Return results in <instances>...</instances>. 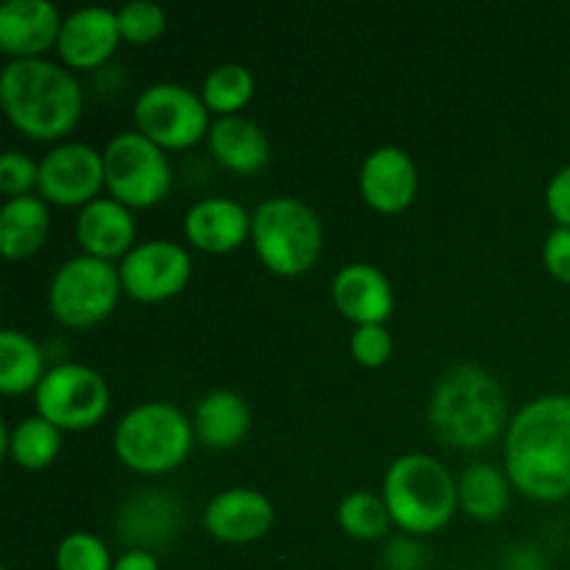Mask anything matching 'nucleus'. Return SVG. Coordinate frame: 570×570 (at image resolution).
Here are the masks:
<instances>
[{"instance_id": "23", "label": "nucleus", "mask_w": 570, "mask_h": 570, "mask_svg": "<svg viewBox=\"0 0 570 570\" xmlns=\"http://www.w3.org/2000/svg\"><path fill=\"white\" fill-rule=\"evenodd\" d=\"M50 232V209L39 195L6 200L0 209V250L6 259L20 262L37 254Z\"/></svg>"}, {"instance_id": "27", "label": "nucleus", "mask_w": 570, "mask_h": 570, "mask_svg": "<svg viewBox=\"0 0 570 570\" xmlns=\"http://www.w3.org/2000/svg\"><path fill=\"white\" fill-rule=\"evenodd\" d=\"M254 72L245 65L237 61H228V65L215 67V70L206 76L204 89H200V98H204L206 109L217 111L220 117H234L250 104L254 98Z\"/></svg>"}, {"instance_id": "9", "label": "nucleus", "mask_w": 570, "mask_h": 570, "mask_svg": "<svg viewBox=\"0 0 570 570\" xmlns=\"http://www.w3.org/2000/svg\"><path fill=\"white\" fill-rule=\"evenodd\" d=\"M37 415L59 426L61 432H87L98 426L111 404L106 379L89 365L67 362L50 367L33 393Z\"/></svg>"}, {"instance_id": "5", "label": "nucleus", "mask_w": 570, "mask_h": 570, "mask_svg": "<svg viewBox=\"0 0 570 570\" xmlns=\"http://www.w3.org/2000/svg\"><path fill=\"white\" fill-rule=\"evenodd\" d=\"M195 443L193 421L178 406L148 401L120 417L115 429L117 460L142 476H161L184 465Z\"/></svg>"}, {"instance_id": "32", "label": "nucleus", "mask_w": 570, "mask_h": 570, "mask_svg": "<svg viewBox=\"0 0 570 570\" xmlns=\"http://www.w3.org/2000/svg\"><path fill=\"white\" fill-rule=\"evenodd\" d=\"M351 356L362 367H382L393 356V334L384 323L376 326H356L351 334Z\"/></svg>"}, {"instance_id": "4", "label": "nucleus", "mask_w": 570, "mask_h": 570, "mask_svg": "<svg viewBox=\"0 0 570 570\" xmlns=\"http://www.w3.org/2000/svg\"><path fill=\"white\" fill-rule=\"evenodd\" d=\"M382 499L395 527L406 534H434L460 510L456 479L429 454H404L387 468Z\"/></svg>"}, {"instance_id": "34", "label": "nucleus", "mask_w": 570, "mask_h": 570, "mask_svg": "<svg viewBox=\"0 0 570 570\" xmlns=\"http://www.w3.org/2000/svg\"><path fill=\"white\" fill-rule=\"evenodd\" d=\"M546 206H549L557 226L570 228V165L562 167L546 187Z\"/></svg>"}, {"instance_id": "35", "label": "nucleus", "mask_w": 570, "mask_h": 570, "mask_svg": "<svg viewBox=\"0 0 570 570\" xmlns=\"http://www.w3.org/2000/svg\"><path fill=\"white\" fill-rule=\"evenodd\" d=\"M384 557H387L390 570H421L423 568V551L415 540H406V538L393 540Z\"/></svg>"}, {"instance_id": "33", "label": "nucleus", "mask_w": 570, "mask_h": 570, "mask_svg": "<svg viewBox=\"0 0 570 570\" xmlns=\"http://www.w3.org/2000/svg\"><path fill=\"white\" fill-rule=\"evenodd\" d=\"M543 262L546 271H549L557 282L570 284V228L557 226L554 232L546 237Z\"/></svg>"}, {"instance_id": "11", "label": "nucleus", "mask_w": 570, "mask_h": 570, "mask_svg": "<svg viewBox=\"0 0 570 570\" xmlns=\"http://www.w3.org/2000/svg\"><path fill=\"white\" fill-rule=\"evenodd\" d=\"M106 187L104 154L83 142L56 145L39 161L37 193L45 204L83 209Z\"/></svg>"}, {"instance_id": "25", "label": "nucleus", "mask_w": 570, "mask_h": 570, "mask_svg": "<svg viewBox=\"0 0 570 570\" xmlns=\"http://www.w3.org/2000/svg\"><path fill=\"white\" fill-rule=\"evenodd\" d=\"M0 434H3L0 454L11 456V462L26 468V471H45V468L53 465L61 451V429L45 421L42 415L26 417L11 432L3 423Z\"/></svg>"}, {"instance_id": "16", "label": "nucleus", "mask_w": 570, "mask_h": 570, "mask_svg": "<svg viewBox=\"0 0 570 570\" xmlns=\"http://www.w3.org/2000/svg\"><path fill=\"white\" fill-rule=\"evenodd\" d=\"M120 39L117 11L104 9V6H87L67 17L56 50L70 70H95L115 56Z\"/></svg>"}, {"instance_id": "21", "label": "nucleus", "mask_w": 570, "mask_h": 570, "mask_svg": "<svg viewBox=\"0 0 570 570\" xmlns=\"http://www.w3.org/2000/svg\"><path fill=\"white\" fill-rule=\"evenodd\" d=\"M209 150L226 170L237 173V176H254V173L265 170L271 161V142L262 126L243 115L220 117L212 122L209 128Z\"/></svg>"}, {"instance_id": "8", "label": "nucleus", "mask_w": 570, "mask_h": 570, "mask_svg": "<svg viewBox=\"0 0 570 570\" xmlns=\"http://www.w3.org/2000/svg\"><path fill=\"white\" fill-rule=\"evenodd\" d=\"M109 198L128 209H150L170 195L173 167L165 150L139 131H122L104 148Z\"/></svg>"}, {"instance_id": "22", "label": "nucleus", "mask_w": 570, "mask_h": 570, "mask_svg": "<svg viewBox=\"0 0 570 570\" xmlns=\"http://www.w3.org/2000/svg\"><path fill=\"white\" fill-rule=\"evenodd\" d=\"M195 440L212 451L237 449L250 429V406L234 390H212L195 406Z\"/></svg>"}, {"instance_id": "10", "label": "nucleus", "mask_w": 570, "mask_h": 570, "mask_svg": "<svg viewBox=\"0 0 570 570\" xmlns=\"http://www.w3.org/2000/svg\"><path fill=\"white\" fill-rule=\"evenodd\" d=\"M137 131L161 150H187L209 137V109L195 89L181 83H154L134 104Z\"/></svg>"}, {"instance_id": "28", "label": "nucleus", "mask_w": 570, "mask_h": 570, "mask_svg": "<svg viewBox=\"0 0 570 570\" xmlns=\"http://www.w3.org/2000/svg\"><path fill=\"white\" fill-rule=\"evenodd\" d=\"M337 523L348 538L373 543V540H382L390 532L393 518H390V510L382 495L356 490V493L345 495L343 504H340Z\"/></svg>"}, {"instance_id": "3", "label": "nucleus", "mask_w": 570, "mask_h": 570, "mask_svg": "<svg viewBox=\"0 0 570 570\" xmlns=\"http://www.w3.org/2000/svg\"><path fill=\"white\" fill-rule=\"evenodd\" d=\"M429 423L449 449H484L507 426L504 387L479 365L451 367L429 401Z\"/></svg>"}, {"instance_id": "31", "label": "nucleus", "mask_w": 570, "mask_h": 570, "mask_svg": "<svg viewBox=\"0 0 570 570\" xmlns=\"http://www.w3.org/2000/svg\"><path fill=\"white\" fill-rule=\"evenodd\" d=\"M39 184V165L31 156L20 154V150H6L0 156V193L6 198H22L31 195Z\"/></svg>"}, {"instance_id": "19", "label": "nucleus", "mask_w": 570, "mask_h": 570, "mask_svg": "<svg viewBox=\"0 0 570 570\" xmlns=\"http://www.w3.org/2000/svg\"><path fill=\"white\" fill-rule=\"evenodd\" d=\"M76 237L87 256L104 262L126 259L137 248V220L120 200L98 198L78 212Z\"/></svg>"}, {"instance_id": "6", "label": "nucleus", "mask_w": 570, "mask_h": 570, "mask_svg": "<svg viewBox=\"0 0 570 570\" xmlns=\"http://www.w3.org/2000/svg\"><path fill=\"white\" fill-rule=\"evenodd\" d=\"M250 243L267 271L295 278L309 273L321 259L323 226L312 206L282 195L256 206Z\"/></svg>"}, {"instance_id": "30", "label": "nucleus", "mask_w": 570, "mask_h": 570, "mask_svg": "<svg viewBox=\"0 0 570 570\" xmlns=\"http://www.w3.org/2000/svg\"><path fill=\"white\" fill-rule=\"evenodd\" d=\"M117 20H120V33L126 42L131 45H150L154 39L161 37L167 26L165 9L150 0H134L126 3L117 11Z\"/></svg>"}, {"instance_id": "2", "label": "nucleus", "mask_w": 570, "mask_h": 570, "mask_svg": "<svg viewBox=\"0 0 570 570\" xmlns=\"http://www.w3.org/2000/svg\"><path fill=\"white\" fill-rule=\"evenodd\" d=\"M0 100L11 126L39 142L67 137L83 115L81 83L48 59L9 61L0 76Z\"/></svg>"}, {"instance_id": "20", "label": "nucleus", "mask_w": 570, "mask_h": 570, "mask_svg": "<svg viewBox=\"0 0 570 570\" xmlns=\"http://www.w3.org/2000/svg\"><path fill=\"white\" fill-rule=\"evenodd\" d=\"M254 215L232 198H206L184 217V237L204 254H232L250 237Z\"/></svg>"}, {"instance_id": "7", "label": "nucleus", "mask_w": 570, "mask_h": 570, "mask_svg": "<svg viewBox=\"0 0 570 570\" xmlns=\"http://www.w3.org/2000/svg\"><path fill=\"white\" fill-rule=\"evenodd\" d=\"M120 271L95 256H76L56 271L48 289V304L56 321L67 328L100 326L120 301Z\"/></svg>"}, {"instance_id": "37", "label": "nucleus", "mask_w": 570, "mask_h": 570, "mask_svg": "<svg viewBox=\"0 0 570 570\" xmlns=\"http://www.w3.org/2000/svg\"><path fill=\"white\" fill-rule=\"evenodd\" d=\"M0 570H9V568H0Z\"/></svg>"}, {"instance_id": "26", "label": "nucleus", "mask_w": 570, "mask_h": 570, "mask_svg": "<svg viewBox=\"0 0 570 570\" xmlns=\"http://www.w3.org/2000/svg\"><path fill=\"white\" fill-rule=\"evenodd\" d=\"M45 371V354L28 334L6 328L0 334V390L6 395H22L28 390L37 393Z\"/></svg>"}, {"instance_id": "18", "label": "nucleus", "mask_w": 570, "mask_h": 570, "mask_svg": "<svg viewBox=\"0 0 570 570\" xmlns=\"http://www.w3.org/2000/svg\"><path fill=\"white\" fill-rule=\"evenodd\" d=\"M332 301L343 317L356 326H376L393 315L395 295L393 284L387 282L379 267L354 262L340 267L332 282Z\"/></svg>"}, {"instance_id": "36", "label": "nucleus", "mask_w": 570, "mask_h": 570, "mask_svg": "<svg viewBox=\"0 0 570 570\" xmlns=\"http://www.w3.org/2000/svg\"><path fill=\"white\" fill-rule=\"evenodd\" d=\"M115 570H159V560L150 551L128 549L115 560Z\"/></svg>"}, {"instance_id": "17", "label": "nucleus", "mask_w": 570, "mask_h": 570, "mask_svg": "<svg viewBox=\"0 0 570 570\" xmlns=\"http://www.w3.org/2000/svg\"><path fill=\"white\" fill-rule=\"evenodd\" d=\"M184 523L181 504L159 490L131 495L117 512V534L128 549L159 551L178 538Z\"/></svg>"}, {"instance_id": "14", "label": "nucleus", "mask_w": 570, "mask_h": 570, "mask_svg": "<svg viewBox=\"0 0 570 570\" xmlns=\"http://www.w3.org/2000/svg\"><path fill=\"white\" fill-rule=\"evenodd\" d=\"M421 176L404 148L384 145L365 159L360 170V189L365 204L379 215H399L417 198Z\"/></svg>"}, {"instance_id": "12", "label": "nucleus", "mask_w": 570, "mask_h": 570, "mask_svg": "<svg viewBox=\"0 0 570 570\" xmlns=\"http://www.w3.org/2000/svg\"><path fill=\"white\" fill-rule=\"evenodd\" d=\"M117 271L128 298L139 304H161L176 298L187 287L193 276V259L173 239H150L137 245Z\"/></svg>"}, {"instance_id": "29", "label": "nucleus", "mask_w": 570, "mask_h": 570, "mask_svg": "<svg viewBox=\"0 0 570 570\" xmlns=\"http://www.w3.org/2000/svg\"><path fill=\"white\" fill-rule=\"evenodd\" d=\"M56 570H115L109 546L89 532H72L56 549Z\"/></svg>"}, {"instance_id": "1", "label": "nucleus", "mask_w": 570, "mask_h": 570, "mask_svg": "<svg viewBox=\"0 0 570 570\" xmlns=\"http://www.w3.org/2000/svg\"><path fill=\"white\" fill-rule=\"evenodd\" d=\"M504 471L512 488L540 504L570 495V395L534 399L507 426Z\"/></svg>"}, {"instance_id": "15", "label": "nucleus", "mask_w": 570, "mask_h": 570, "mask_svg": "<svg viewBox=\"0 0 570 570\" xmlns=\"http://www.w3.org/2000/svg\"><path fill=\"white\" fill-rule=\"evenodd\" d=\"M65 20L50 0H6L0 6V50L14 59H42L59 45Z\"/></svg>"}, {"instance_id": "13", "label": "nucleus", "mask_w": 570, "mask_h": 570, "mask_svg": "<svg viewBox=\"0 0 570 570\" xmlns=\"http://www.w3.org/2000/svg\"><path fill=\"white\" fill-rule=\"evenodd\" d=\"M276 521L273 501L254 488H228L204 510V527L220 543L245 546L265 538Z\"/></svg>"}, {"instance_id": "24", "label": "nucleus", "mask_w": 570, "mask_h": 570, "mask_svg": "<svg viewBox=\"0 0 570 570\" xmlns=\"http://www.w3.org/2000/svg\"><path fill=\"white\" fill-rule=\"evenodd\" d=\"M456 493H460V510L473 521H499L510 507L512 482L507 471L490 465V462H476L465 468L456 479Z\"/></svg>"}]
</instances>
